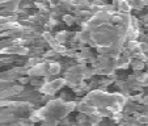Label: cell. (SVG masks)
Masks as SVG:
<instances>
[{"mask_svg":"<svg viewBox=\"0 0 148 126\" xmlns=\"http://www.w3.org/2000/svg\"><path fill=\"white\" fill-rule=\"evenodd\" d=\"M119 8L122 9L123 12H129L130 7H129V4L126 3V1H121V4H119Z\"/></svg>","mask_w":148,"mask_h":126,"instance_id":"1","label":"cell"},{"mask_svg":"<svg viewBox=\"0 0 148 126\" xmlns=\"http://www.w3.org/2000/svg\"><path fill=\"white\" fill-rule=\"evenodd\" d=\"M59 72V65H51V68H50V74L54 75V74Z\"/></svg>","mask_w":148,"mask_h":126,"instance_id":"2","label":"cell"},{"mask_svg":"<svg viewBox=\"0 0 148 126\" xmlns=\"http://www.w3.org/2000/svg\"><path fill=\"white\" fill-rule=\"evenodd\" d=\"M75 107H76L75 103H68V104H67V110H68V112H71V110L75 109Z\"/></svg>","mask_w":148,"mask_h":126,"instance_id":"3","label":"cell"},{"mask_svg":"<svg viewBox=\"0 0 148 126\" xmlns=\"http://www.w3.org/2000/svg\"><path fill=\"white\" fill-rule=\"evenodd\" d=\"M132 66H134L135 70H138V68H142L143 67V63H142V62H135Z\"/></svg>","mask_w":148,"mask_h":126,"instance_id":"4","label":"cell"},{"mask_svg":"<svg viewBox=\"0 0 148 126\" xmlns=\"http://www.w3.org/2000/svg\"><path fill=\"white\" fill-rule=\"evenodd\" d=\"M63 19H64V21H66L67 24H72V20H73L72 16H64Z\"/></svg>","mask_w":148,"mask_h":126,"instance_id":"5","label":"cell"},{"mask_svg":"<svg viewBox=\"0 0 148 126\" xmlns=\"http://www.w3.org/2000/svg\"><path fill=\"white\" fill-rule=\"evenodd\" d=\"M20 81L25 84V83H28V81H29V79L28 78H21V79H20Z\"/></svg>","mask_w":148,"mask_h":126,"instance_id":"6","label":"cell"},{"mask_svg":"<svg viewBox=\"0 0 148 126\" xmlns=\"http://www.w3.org/2000/svg\"><path fill=\"white\" fill-rule=\"evenodd\" d=\"M143 104H144V105H148V96L144 98V100H143Z\"/></svg>","mask_w":148,"mask_h":126,"instance_id":"7","label":"cell"}]
</instances>
